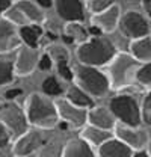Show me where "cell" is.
<instances>
[{
	"mask_svg": "<svg viewBox=\"0 0 151 157\" xmlns=\"http://www.w3.org/2000/svg\"><path fill=\"white\" fill-rule=\"evenodd\" d=\"M24 112L29 124L38 130H52L59 124L55 100L42 92H32L26 98Z\"/></svg>",
	"mask_w": 151,
	"mask_h": 157,
	"instance_id": "cell-1",
	"label": "cell"
},
{
	"mask_svg": "<svg viewBox=\"0 0 151 157\" xmlns=\"http://www.w3.org/2000/svg\"><path fill=\"white\" fill-rule=\"evenodd\" d=\"M116 48L113 42L104 35L101 36H89L85 42L79 44L76 48V58L79 63L89 67H104L107 65L116 55Z\"/></svg>",
	"mask_w": 151,
	"mask_h": 157,
	"instance_id": "cell-2",
	"label": "cell"
},
{
	"mask_svg": "<svg viewBox=\"0 0 151 157\" xmlns=\"http://www.w3.org/2000/svg\"><path fill=\"white\" fill-rule=\"evenodd\" d=\"M141 67L130 53H116L115 58L107 63V77L110 89L121 91L136 82V71Z\"/></svg>",
	"mask_w": 151,
	"mask_h": 157,
	"instance_id": "cell-3",
	"label": "cell"
},
{
	"mask_svg": "<svg viewBox=\"0 0 151 157\" xmlns=\"http://www.w3.org/2000/svg\"><path fill=\"white\" fill-rule=\"evenodd\" d=\"M74 80L76 85H79L92 98L104 97L110 89L107 74L100 71V68H97V67L77 63L74 68Z\"/></svg>",
	"mask_w": 151,
	"mask_h": 157,
	"instance_id": "cell-4",
	"label": "cell"
},
{
	"mask_svg": "<svg viewBox=\"0 0 151 157\" xmlns=\"http://www.w3.org/2000/svg\"><path fill=\"white\" fill-rule=\"evenodd\" d=\"M109 109L112 110L116 121L124 125L130 127H141L142 124V110L139 107L137 100L129 95V94H121L116 97L110 98L109 101Z\"/></svg>",
	"mask_w": 151,
	"mask_h": 157,
	"instance_id": "cell-5",
	"label": "cell"
},
{
	"mask_svg": "<svg viewBox=\"0 0 151 157\" xmlns=\"http://www.w3.org/2000/svg\"><path fill=\"white\" fill-rule=\"evenodd\" d=\"M3 17L18 27L29 24H42L47 20L44 11L35 3V0H14L12 6Z\"/></svg>",
	"mask_w": 151,
	"mask_h": 157,
	"instance_id": "cell-6",
	"label": "cell"
},
{
	"mask_svg": "<svg viewBox=\"0 0 151 157\" xmlns=\"http://www.w3.org/2000/svg\"><path fill=\"white\" fill-rule=\"evenodd\" d=\"M0 121L8 127L12 137H15V139L21 135H24L30 127L24 109L17 101L6 100V101L0 103Z\"/></svg>",
	"mask_w": 151,
	"mask_h": 157,
	"instance_id": "cell-7",
	"label": "cell"
},
{
	"mask_svg": "<svg viewBox=\"0 0 151 157\" xmlns=\"http://www.w3.org/2000/svg\"><path fill=\"white\" fill-rule=\"evenodd\" d=\"M59 115V127L60 128H73V130H80L88 124V109L77 107L71 104L67 98L59 97L55 100Z\"/></svg>",
	"mask_w": 151,
	"mask_h": 157,
	"instance_id": "cell-8",
	"label": "cell"
},
{
	"mask_svg": "<svg viewBox=\"0 0 151 157\" xmlns=\"http://www.w3.org/2000/svg\"><path fill=\"white\" fill-rule=\"evenodd\" d=\"M119 30L124 33V36L130 39H137L148 36L151 33V21L148 17H145L144 14L137 12V11H127L121 15L119 24H118Z\"/></svg>",
	"mask_w": 151,
	"mask_h": 157,
	"instance_id": "cell-9",
	"label": "cell"
},
{
	"mask_svg": "<svg viewBox=\"0 0 151 157\" xmlns=\"http://www.w3.org/2000/svg\"><path fill=\"white\" fill-rule=\"evenodd\" d=\"M113 136L122 140L126 145H129L133 151L136 150H144L148 145V132L141 127H130L124 124H116L113 128Z\"/></svg>",
	"mask_w": 151,
	"mask_h": 157,
	"instance_id": "cell-10",
	"label": "cell"
},
{
	"mask_svg": "<svg viewBox=\"0 0 151 157\" xmlns=\"http://www.w3.org/2000/svg\"><path fill=\"white\" fill-rule=\"evenodd\" d=\"M44 145L42 135L38 130H27L24 135L15 139L12 145V154L17 157H30L39 151V148Z\"/></svg>",
	"mask_w": 151,
	"mask_h": 157,
	"instance_id": "cell-11",
	"label": "cell"
},
{
	"mask_svg": "<svg viewBox=\"0 0 151 157\" xmlns=\"http://www.w3.org/2000/svg\"><path fill=\"white\" fill-rule=\"evenodd\" d=\"M39 56H41V50L39 48L21 45L18 50V55H17V58L14 60L15 76H20V77L30 76L38 68Z\"/></svg>",
	"mask_w": 151,
	"mask_h": 157,
	"instance_id": "cell-12",
	"label": "cell"
},
{
	"mask_svg": "<svg viewBox=\"0 0 151 157\" xmlns=\"http://www.w3.org/2000/svg\"><path fill=\"white\" fill-rule=\"evenodd\" d=\"M21 45L23 42L20 38L18 26H15L5 17H0V55L11 53Z\"/></svg>",
	"mask_w": 151,
	"mask_h": 157,
	"instance_id": "cell-13",
	"label": "cell"
},
{
	"mask_svg": "<svg viewBox=\"0 0 151 157\" xmlns=\"http://www.w3.org/2000/svg\"><path fill=\"white\" fill-rule=\"evenodd\" d=\"M57 17L65 23H82L85 20V5L82 0H55Z\"/></svg>",
	"mask_w": 151,
	"mask_h": 157,
	"instance_id": "cell-14",
	"label": "cell"
},
{
	"mask_svg": "<svg viewBox=\"0 0 151 157\" xmlns=\"http://www.w3.org/2000/svg\"><path fill=\"white\" fill-rule=\"evenodd\" d=\"M119 18H121V8L118 5H113L101 12L92 14L91 24L98 27L103 33H112L115 29H118Z\"/></svg>",
	"mask_w": 151,
	"mask_h": 157,
	"instance_id": "cell-15",
	"label": "cell"
},
{
	"mask_svg": "<svg viewBox=\"0 0 151 157\" xmlns=\"http://www.w3.org/2000/svg\"><path fill=\"white\" fill-rule=\"evenodd\" d=\"M88 124L98 127V128H103V130L113 132L118 121H116V118L109 107L92 106L91 109H88Z\"/></svg>",
	"mask_w": 151,
	"mask_h": 157,
	"instance_id": "cell-16",
	"label": "cell"
},
{
	"mask_svg": "<svg viewBox=\"0 0 151 157\" xmlns=\"http://www.w3.org/2000/svg\"><path fill=\"white\" fill-rule=\"evenodd\" d=\"M133 150L118 137H109L97 148V157H132Z\"/></svg>",
	"mask_w": 151,
	"mask_h": 157,
	"instance_id": "cell-17",
	"label": "cell"
},
{
	"mask_svg": "<svg viewBox=\"0 0 151 157\" xmlns=\"http://www.w3.org/2000/svg\"><path fill=\"white\" fill-rule=\"evenodd\" d=\"M62 157H97V153L94 147H91L86 140L79 136L70 139L67 145H64Z\"/></svg>",
	"mask_w": 151,
	"mask_h": 157,
	"instance_id": "cell-18",
	"label": "cell"
},
{
	"mask_svg": "<svg viewBox=\"0 0 151 157\" xmlns=\"http://www.w3.org/2000/svg\"><path fill=\"white\" fill-rule=\"evenodd\" d=\"M88 38H89V32L82 23L74 21V23L65 24L64 35H62V41L65 44H77L79 45V44L85 42Z\"/></svg>",
	"mask_w": 151,
	"mask_h": 157,
	"instance_id": "cell-19",
	"label": "cell"
},
{
	"mask_svg": "<svg viewBox=\"0 0 151 157\" xmlns=\"http://www.w3.org/2000/svg\"><path fill=\"white\" fill-rule=\"evenodd\" d=\"M79 136L82 137L83 140H86L91 147L98 148L103 142H106L109 137H112L113 133L109 132V130H103V128L94 127V125H91V124H86L85 127L80 128V135H79Z\"/></svg>",
	"mask_w": 151,
	"mask_h": 157,
	"instance_id": "cell-20",
	"label": "cell"
},
{
	"mask_svg": "<svg viewBox=\"0 0 151 157\" xmlns=\"http://www.w3.org/2000/svg\"><path fill=\"white\" fill-rule=\"evenodd\" d=\"M20 38L23 45L39 48L41 39L44 38V27L41 24H29V26H21L18 27Z\"/></svg>",
	"mask_w": 151,
	"mask_h": 157,
	"instance_id": "cell-21",
	"label": "cell"
},
{
	"mask_svg": "<svg viewBox=\"0 0 151 157\" xmlns=\"http://www.w3.org/2000/svg\"><path fill=\"white\" fill-rule=\"evenodd\" d=\"M64 98H67L71 104H74L77 107H82V109H91L94 104V98L89 97L79 85H70L65 91V95Z\"/></svg>",
	"mask_w": 151,
	"mask_h": 157,
	"instance_id": "cell-22",
	"label": "cell"
},
{
	"mask_svg": "<svg viewBox=\"0 0 151 157\" xmlns=\"http://www.w3.org/2000/svg\"><path fill=\"white\" fill-rule=\"evenodd\" d=\"M130 55L141 63L151 62V36L132 39L130 42Z\"/></svg>",
	"mask_w": 151,
	"mask_h": 157,
	"instance_id": "cell-23",
	"label": "cell"
},
{
	"mask_svg": "<svg viewBox=\"0 0 151 157\" xmlns=\"http://www.w3.org/2000/svg\"><path fill=\"white\" fill-rule=\"evenodd\" d=\"M15 68L14 62L8 59H0V88L11 85L15 80Z\"/></svg>",
	"mask_w": 151,
	"mask_h": 157,
	"instance_id": "cell-24",
	"label": "cell"
},
{
	"mask_svg": "<svg viewBox=\"0 0 151 157\" xmlns=\"http://www.w3.org/2000/svg\"><path fill=\"white\" fill-rule=\"evenodd\" d=\"M41 88H42V94H45L47 97H60L64 92L60 82L55 76H48V77L44 78Z\"/></svg>",
	"mask_w": 151,
	"mask_h": 157,
	"instance_id": "cell-25",
	"label": "cell"
},
{
	"mask_svg": "<svg viewBox=\"0 0 151 157\" xmlns=\"http://www.w3.org/2000/svg\"><path fill=\"white\" fill-rule=\"evenodd\" d=\"M62 150L64 147H60L57 142H48L39 148L38 157H62Z\"/></svg>",
	"mask_w": 151,
	"mask_h": 157,
	"instance_id": "cell-26",
	"label": "cell"
},
{
	"mask_svg": "<svg viewBox=\"0 0 151 157\" xmlns=\"http://www.w3.org/2000/svg\"><path fill=\"white\" fill-rule=\"evenodd\" d=\"M45 52H48V55L52 56L55 63H56V62H62V60H70L68 50H67L64 45H56L55 42H53V44H48V47H47Z\"/></svg>",
	"mask_w": 151,
	"mask_h": 157,
	"instance_id": "cell-27",
	"label": "cell"
},
{
	"mask_svg": "<svg viewBox=\"0 0 151 157\" xmlns=\"http://www.w3.org/2000/svg\"><path fill=\"white\" fill-rule=\"evenodd\" d=\"M57 76L65 80V82H73L74 80V70L70 67V60H62V62H56L55 63Z\"/></svg>",
	"mask_w": 151,
	"mask_h": 157,
	"instance_id": "cell-28",
	"label": "cell"
},
{
	"mask_svg": "<svg viewBox=\"0 0 151 157\" xmlns=\"http://www.w3.org/2000/svg\"><path fill=\"white\" fill-rule=\"evenodd\" d=\"M113 5H116V0H86V9L92 14L101 12Z\"/></svg>",
	"mask_w": 151,
	"mask_h": 157,
	"instance_id": "cell-29",
	"label": "cell"
},
{
	"mask_svg": "<svg viewBox=\"0 0 151 157\" xmlns=\"http://www.w3.org/2000/svg\"><path fill=\"white\" fill-rule=\"evenodd\" d=\"M136 82L141 85H151V62L141 63L136 71Z\"/></svg>",
	"mask_w": 151,
	"mask_h": 157,
	"instance_id": "cell-30",
	"label": "cell"
},
{
	"mask_svg": "<svg viewBox=\"0 0 151 157\" xmlns=\"http://www.w3.org/2000/svg\"><path fill=\"white\" fill-rule=\"evenodd\" d=\"M53 67H55V62H53L52 56L48 55V52H41V56H39V60H38V70L50 71Z\"/></svg>",
	"mask_w": 151,
	"mask_h": 157,
	"instance_id": "cell-31",
	"label": "cell"
},
{
	"mask_svg": "<svg viewBox=\"0 0 151 157\" xmlns=\"http://www.w3.org/2000/svg\"><path fill=\"white\" fill-rule=\"evenodd\" d=\"M141 110H142V121H145L147 124H151V91L145 94Z\"/></svg>",
	"mask_w": 151,
	"mask_h": 157,
	"instance_id": "cell-32",
	"label": "cell"
},
{
	"mask_svg": "<svg viewBox=\"0 0 151 157\" xmlns=\"http://www.w3.org/2000/svg\"><path fill=\"white\" fill-rule=\"evenodd\" d=\"M11 139H12L11 132H9V130H8V127H6V125L0 121V150L6 148V147L9 145Z\"/></svg>",
	"mask_w": 151,
	"mask_h": 157,
	"instance_id": "cell-33",
	"label": "cell"
},
{
	"mask_svg": "<svg viewBox=\"0 0 151 157\" xmlns=\"http://www.w3.org/2000/svg\"><path fill=\"white\" fill-rule=\"evenodd\" d=\"M23 95V89L21 88H11V89H8L6 92H5V98L8 100V101H15L18 97Z\"/></svg>",
	"mask_w": 151,
	"mask_h": 157,
	"instance_id": "cell-34",
	"label": "cell"
},
{
	"mask_svg": "<svg viewBox=\"0 0 151 157\" xmlns=\"http://www.w3.org/2000/svg\"><path fill=\"white\" fill-rule=\"evenodd\" d=\"M14 0H0V17H3L6 14V11L12 6Z\"/></svg>",
	"mask_w": 151,
	"mask_h": 157,
	"instance_id": "cell-35",
	"label": "cell"
},
{
	"mask_svg": "<svg viewBox=\"0 0 151 157\" xmlns=\"http://www.w3.org/2000/svg\"><path fill=\"white\" fill-rule=\"evenodd\" d=\"M35 3L41 9H48V8H52L55 5V0H35Z\"/></svg>",
	"mask_w": 151,
	"mask_h": 157,
	"instance_id": "cell-36",
	"label": "cell"
},
{
	"mask_svg": "<svg viewBox=\"0 0 151 157\" xmlns=\"http://www.w3.org/2000/svg\"><path fill=\"white\" fill-rule=\"evenodd\" d=\"M142 8H144L147 17L151 20V0H142Z\"/></svg>",
	"mask_w": 151,
	"mask_h": 157,
	"instance_id": "cell-37",
	"label": "cell"
},
{
	"mask_svg": "<svg viewBox=\"0 0 151 157\" xmlns=\"http://www.w3.org/2000/svg\"><path fill=\"white\" fill-rule=\"evenodd\" d=\"M132 157H150V154H148V151L144 148V150H136V151H133Z\"/></svg>",
	"mask_w": 151,
	"mask_h": 157,
	"instance_id": "cell-38",
	"label": "cell"
},
{
	"mask_svg": "<svg viewBox=\"0 0 151 157\" xmlns=\"http://www.w3.org/2000/svg\"><path fill=\"white\" fill-rule=\"evenodd\" d=\"M147 151H148V154L151 157V140H148V145H147Z\"/></svg>",
	"mask_w": 151,
	"mask_h": 157,
	"instance_id": "cell-39",
	"label": "cell"
},
{
	"mask_svg": "<svg viewBox=\"0 0 151 157\" xmlns=\"http://www.w3.org/2000/svg\"><path fill=\"white\" fill-rule=\"evenodd\" d=\"M14 157H17V156H14Z\"/></svg>",
	"mask_w": 151,
	"mask_h": 157,
	"instance_id": "cell-40",
	"label": "cell"
}]
</instances>
